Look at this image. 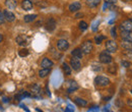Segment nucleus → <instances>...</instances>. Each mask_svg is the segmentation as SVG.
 Masks as SVG:
<instances>
[{
    "label": "nucleus",
    "instance_id": "40",
    "mask_svg": "<svg viewBox=\"0 0 132 112\" xmlns=\"http://www.w3.org/2000/svg\"><path fill=\"white\" fill-rule=\"evenodd\" d=\"M105 1L108 2V3H111V4L112 3H116V0H105Z\"/></svg>",
    "mask_w": 132,
    "mask_h": 112
},
{
    "label": "nucleus",
    "instance_id": "37",
    "mask_svg": "<svg viewBox=\"0 0 132 112\" xmlns=\"http://www.w3.org/2000/svg\"><path fill=\"white\" fill-rule=\"evenodd\" d=\"M2 101H3V102H5V103H8V102H9V98H7V97H4V98L2 99Z\"/></svg>",
    "mask_w": 132,
    "mask_h": 112
},
{
    "label": "nucleus",
    "instance_id": "34",
    "mask_svg": "<svg viewBox=\"0 0 132 112\" xmlns=\"http://www.w3.org/2000/svg\"><path fill=\"white\" fill-rule=\"evenodd\" d=\"M100 109L98 106H94V107H92L90 109H88V112H99Z\"/></svg>",
    "mask_w": 132,
    "mask_h": 112
},
{
    "label": "nucleus",
    "instance_id": "24",
    "mask_svg": "<svg viewBox=\"0 0 132 112\" xmlns=\"http://www.w3.org/2000/svg\"><path fill=\"white\" fill-rule=\"evenodd\" d=\"M121 47L124 49V50H130V49H132V43L131 42H128V41H124V40H122Z\"/></svg>",
    "mask_w": 132,
    "mask_h": 112
},
{
    "label": "nucleus",
    "instance_id": "45",
    "mask_svg": "<svg viewBox=\"0 0 132 112\" xmlns=\"http://www.w3.org/2000/svg\"><path fill=\"white\" fill-rule=\"evenodd\" d=\"M130 20H131V21H132V18H131V19H130Z\"/></svg>",
    "mask_w": 132,
    "mask_h": 112
},
{
    "label": "nucleus",
    "instance_id": "8",
    "mask_svg": "<svg viewBox=\"0 0 132 112\" xmlns=\"http://www.w3.org/2000/svg\"><path fill=\"white\" fill-rule=\"evenodd\" d=\"M3 16H4V17H5V20H7V21L12 23V21L15 20V14H14L11 10L4 9V10H3Z\"/></svg>",
    "mask_w": 132,
    "mask_h": 112
},
{
    "label": "nucleus",
    "instance_id": "3",
    "mask_svg": "<svg viewBox=\"0 0 132 112\" xmlns=\"http://www.w3.org/2000/svg\"><path fill=\"white\" fill-rule=\"evenodd\" d=\"M80 49L83 52V54H89L93 49H94V45H93V42L90 40H87V41H84L81 46H80Z\"/></svg>",
    "mask_w": 132,
    "mask_h": 112
},
{
    "label": "nucleus",
    "instance_id": "38",
    "mask_svg": "<svg viewBox=\"0 0 132 112\" xmlns=\"http://www.w3.org/2000/svg\"><path fill=\"white\" fill-rule=\"evenodd\" d=\"M46 93L48 94V96H51V94H50V92H49V88H48V85H46Z\"/></svg>",
    "mask_w": 132,
    "mask_h": 112
},
{
    "label": "nucleus",
    "instance_id": "27",
    "mask_svg": "<svg viewBox=\"0 0 132 112\" xmlns=\"http://www.w3.org/2000/svg\"><path fill=\"white\" fill-rule=\"evenodd\" d=\"M79 29L81 30V31H85L87 28H88V25H87V23H85L84 20H81L80 23H79Z\"/></svg>",
    "mask_w": 132,
    "mask_h": 112
},
{
    "label": "nucleus",
    "instance_id": "14",
    "mask_svg": "<svg viewBox=\"0 0 132 112\" xmlns=\"http://www.w3.org/2000/svg\"><path fill=\"white\" fill-rule=\"evenodd\" d=\"M121 38L124 41L132 43V31H121Z\"/></svg>",
    "mask_w": 132,
    "mask_h": 112
},
{
    "label": "nucleus",
    "instance_id": "29",
    "mask_svg": "<svg viewBox=\"0 0 132 112\" xmlns=\"http://www.w3.org/2000/svg\"><path fill=\"white\" fill-rule=\"evenodd\" d=\"M92 68H93V70L96 71V72H99V71H101V70L103 69V67H102L100 64H97V63L93 64V65H92Z\"/></svg>",
    "mask_w": 132,
    "mask_h": 112
},
{
    "label": "nucleus",
    "instance_id": "17",
    "mask_svg": "<svg viewBox=\"0 0 132 112\" xmlns=\"http://www.w3.org/2000/svg\"><path fill=\"white\" fill-rule=\"evenodd\" d=\"M71 55H72V57H75V58L81 59V58L83 57V52L81 51V49L80 48H75L74 50H72Z\"/></svg>",
    "mask_w": 132,
    "mask_h": 112
},
{
    "label": "nucleus",
    "instance_id": "33",
    "mask_svg": "<svg viewBox=\"0 0 132 112\" xmlns=\"http://www.w3.org/2000/svg\"><path fill=\"white\" fill-rule=\"evenodd\" d=\"M111 36H112L113 38H116V37H117V34H116V27H113V28L111 29Z\"/></svg>",
    "mask_w": 132,
    "mask_h": 112
},
{
    "label": "nucleus",
    "instance_id": "12",
    "mask_svg": "<svg viewBox=\"0 0 132 112\" xmlns=\"http://www.w3.org/2000/svg\"><path fill=\"white\" fill-rule=\"evenodd\" d=\"M80 8H81V4H80V2H78V1L72 2V3L69 5V7H68V9H69L70 12H76V11H78Z\"/></svg>",
    "mask_w": 132,
    "mask_h": 112
},
{
    "label": "nucleus",
    "instance_id": "5",
    "mask_svg": "<svg viewBox=\"0 0 132 112\" xmlns=\"http://www.w3.org/2000/svg\"><path fill=\"white\" fill-rule=\"evenodd\" d=\"M69 48V43L66 41L65 39H60L57 41V49L61 52H64Z\"/></svg>",
    "mask_w": 132,
    "mask_h": 112
},
{
    "label": "nucleus",
    "instance_id": "47",
    "mask_svg": "<svg viewBox=\"0 0 132 112\" xmlns=\"http://www.w3.org/2000/svg\"><path fill=\"white\" fill-rule=\"evenodd\" d=\"M0 94H1V93H0Z\"/></svg>",
    "mask_w": 132,
    "mask_h": 112
},
{
    "label": "nucleus",
    "instance_id": "9",
    "mask_svg": "<svg viewBox=\"0 0 132 112\" xmlns=\"http://www.w3.org/2000/svg\"><path fill=\"white\" fill-rule=\"evenodd\" d=\"M30 92H31V94L33 95V97L35 98H37V97L40 95V93H41V87L38 85V84H34L32 85L31 87H30Z\"/></svg>",
    "mask_w": 132,
    "mask_h": 112
},
{
    "label": "nucleus",
    "instance_id": "20",
    "mask_svg": "<svg viewBox=\"0 0 132 112\" xmlns=\"http://www.w3.org/2000/svg\"><path fill=\"white\" fill-rule=\"evenodd\" d=\"M74 103L79 107H85L87 105V102L84 99H81V98H75L74 99Z\"/></svg>",
    "mask_w": 132,
    "mask_h": 112
},
{
    "label": "nucleus",
    "instance_id": "46",
    "mask_svg": "<svg viewBox=\"0 0 132 112\" xmlns=\"http://www.w3.org/2000/svg\"><path fill=\"white\" fill-rule=\"evenodd\" d=\"M131 94H132V90H131Z\"/></svg>",
    "mask_w": 132,
    "mask_h": 112
},
{
    "label": "nucleus",
    "instance_id": "15",
    "mask_svg": "<svg viewBox=\"0 0 132 112\" xmlns=\"http://www.w3.org/2000/svg\"><path fill=\"white\" fill-rule=\"evenodd\" d=\"M53 65H54L53 61L50 60L49 58H47V57H44V58L42 59V61H41V66H42V68H52Z\"/></svg>",
    "mask_w": 132,
    "mask_h": 112
},
{
    "label": "nucleus",
    "instance_id": "35",
    "mask_svg": "<svg viewBox=\"0 0 132 112\" xmlns=\"http://www.w3.org/2000/svg\"><path fill=\"white\" fill-rule=\"evenodd\" d=\"M20 107H21V108H22V109H23V110H24L26 112H30V109H29V108H27V106H26V105H23V104H20Z\"/></svg>",
    "mask_w": 132,
    "mask_h": 112
},
{
    "label": "nucleus",
    "instance_id": "10",
    "mask_svg": "<svg viewBox=\"0 0 132 112\" xmlns=\"http://www.w3.org/2000/svg\"><path fill=\"white\" fill-rule=\"evenodd\" d=\"M45 27H46V29H47L48 31H50V32L54 31V30H55V28H56V21H55V19H54L53 17L48 18V19H47V21H46Z\"/></svg>",
    "mask_w": 132,
    "mask_h": 112
},
{
    "label": "nucleus",
    "instance_id": "36",
    "mask_svg": "<svg viewBox=\"0 0 132 112\" xmlns=\"http://www.w3.org/2000/svg\"><path fill=\"white\" fill-rule=\"evenodd\" d=\"M100 24V21H97L95 25H94V27H93V31L95 32V31H97V29H98V25Z\"/></svg>",
    "mask_w": 132,
    "mask_h": 112
},
{
    "label": "nucleus",
    "instance_id": "4",
    "mask_svg": "<svg viewBox=\"0 0 132 112\" xmlns=\"http://www.w3.org/2000/svg\"><path fill=\"white\" fill-rule=\"evenodd\" d=\"M117 50H118V44L114 40H108L106 42V51H108L109 53H115Z\"/></svg>",
    "mask_w": 132,
    "mask_h": 112
},
{
    "label": "nucleus",
    "instance_id": "32",
    "mask_svg": "<svg viewBox=\"0 0 132 112\" xmlns=\"http://www.w3.org/2000/svg\"><path fill=\"white\" fill-rule=\"evenodd\" d=\"M4 21H5V17H4V16H3V12L0 11V25H3Z\"/></svg>",
    "mask_w": 132,
    "mask_h": 112
},
{
    "label": "nucleus",
    "instance_id": "13",
    "mask_svg": "<svg viewBox=\"0 0 132 112\" xmlns=\"http://www.w3.org/2000/svg\"><path fill=\"white\" fill-rule=\"evenodd\" d=\"M79 88V86L77 85V83L75 80H70L68 81V88H67V92L68 93H73L74 91H76Z\"/></svg>",
    "mask_w": 132,
    "mask_h": 112
},
{
    "label": "nucleus",
    "instance_id": "26",
    "mask_svg": "<svg viewBox=\"0 0 132 112\" xmlns=\"http://www.w3.org/2000/svg\"><path fill=\"white\" fill-rule=\"evenodd\" d=\"M29 54H30V51L27 48H22V49H20V50H18V55H19L20 57H26V56H28Z\"/></svg>",
    "mask_w": 132,
    "mask_h": 112
},
{
    "label": "nucleus",
    "instance_id": "39",
    "mask_svg": "<svg viewBox=\"0 0 132 112\" xmlns=\"http://www.w3.org/2000/svg\"><path fill=\"white\" fill-rule=\"evenodd\" d=\"M64 112H74V111H73L72 109H70V106H69V107H67V108H66Z\"/></svg>",
    "mask_w": 132,
    "mask_h": 112
},
{
    "label": "nucleus",
    "instance_id": "7",
    "mask_svg": "<svg viewBox=\"0 0 132 112\" xmlns=\"http://www.w3.org/2000/svg\"><path fill=\"white\" fill-rule=\"evenodd\" d=\"M120 31H132V21L130 19H125L120 25Z\"/></svg>",
    "mask_w": 132,
    "mask_h": 112
},
{
    "label": "nucleus",
    "instance_id": "11",
    "mask_svg": "<svg viewBox=\"0 0 132 112\" xmlns=\"http://www.w3.org/2000/svg\"><path fill=\"white\" fill-rule=\"evenodd\" d=\"M16 43L19 46H26V45H28V43H29V39H28L27 36L20 35V36L16 37Z\"/></svg>",
    "mask_w": 132,
    "mask_h": 112
},
{
    "label": "nucleus",
    "instance_id": "6",
    "mask_svg": "<svg viewBox=\"0 0 132 112\" xmlns=\"http://www.w3.org/2000/svg\"><path fill=\"white\" fill-rule=\"evenodd\" d=\"M70 66L72 69H74L75 71H78L80 70L81 68V62H80V59L78 58H75V57H72L70 59Z\"/></svg>",
    "mask_w": 132,
    "mask_h": 112
},
{
    "label": "nucleus",
    "instance_id": "16",
    "mask_svg": "<svg viewBox=\"0 0 132 112\" xmlns=\"http://www.w3.org/2000/svg\"><path fill=\"white\" fill-rule=\"evenodd\" d=\"M21 7L23 10L26 11H29V10H32L33 9V2L31 0H22L21 2Z\"/></svg>",
    "mask_w": 132,
    "mask_h": 112
},
{
    "label": "nucleus",
    "instance_id": "21",
    "mask_svg": "<svg viewBox=\"0 0 132 112\" xmlns=\"http://www.w3.org/2000/svg\"><path fill=\"white\" fill-rule=\"evenodd\" d=\"M50 72H51V68H42V69L39 71V77H40L41 79H44V78H46V77L49 74Z\"/></svg>",
    "mask_w": 132,
    "mask_h": 112
},
{
    "label": "nucleus",
    "instance_id": "1",
    "mask_svg": "<svg viewBox=\"0 0 132 112\" xmlns=\"http://www.w3.org/2000/svg\"><path fill=\"white\" fill-rule=\"evenodd\" d=\"M110 79L107 78V77H104V76H98L96 79H95V85L101 87V88H104V87H107L110 85Z\"/></svg>",
    "mask_w": 132,
    "mask_h": 112
},
{
    "label": "nucleus",
    "instance_id": "22",
    "mask_svg": "<svg viewBox=\"0 0 132 112\" xmlns=\"http://www.w3.org/2000/svg\"><path fill=\"white\" fill-rule=\"evenodd\" d=\"M62 69H63V71H64L66 76L71 74V66H69L66 62H63V64H62Z\"/></svg>",
    "mask_w": 132,
    "mask_h": 112
},
{
    "label": "nucleus",
    "instance_id": "28",
    "mask_svg": "<svg viewBox=\"0 0 132 112\" xmlns=\"http://www.w3.org/2000/svg\"><path fill=\"white\" fill-rule=\"evenodd\" d=\"M108 71H109L110 73H112V74H115L116 72H117V66H116L115 64L110 65V66L108 67Z\"/></svg>",
    "mask_w": 132,
    "mask_h": 112
},
{
    "label": "nucleus",
    "instance_id": "41",
    "mask_svg": "<svg viewBox=\"0 0 132 112\" xmlns=\"http://www.w3.org/2000/svg\"><path fill=\"white\" fill-rule=\"evenodd\" d=\"M83 14L82 13H77V14H76V16H75V17H76V18H79V17H80V16H82Z\"/></svg>",
    "mask_w": 132,
    "mask_h": 112
},
{
    "label": "nucleus",
    "instance_id": "31",
    "mask_svg": "<svg viewBox=\"0 0 132 112\" xmlns=\"http://www.w3.org/2000/svg\"><path fill=\"white\" fill-rule=\"evenodd\" d=\"M121 65H122L123 67H126V68H127V67L130 66V62H129L128 60H122V61H121Z\"/></svg>",
    "mask_w": 132,
    "mask_h": 112
},
{
    "label": "nucleus",
    "instance_id": "23",
    "mask_svg": "<svg viewBox=\"0 0 132 112\" xmlns=\"http://www.w3.org/2000/svg\"><path fill=\"white\" fill-rule=\"evenodd\" d=\"M38 17V16L37 14H27V16H24V17H23V20L26 21V23H32V21H34L36 18Z\"/></svg>",
    "mask_w": 132,
    "mask_h": 112
},
{
    "label": "nucleus",
    "instance_id": "18",
    "mask_svg": "<svg viewBox=\"0 0 132 112\" xmlns=\"http://www.w3.org/2000/svg\"><path fill=\"white\" fill-rule=\"evenodd\" d=\"M101 1H102V0H86L85 3H86V5H87L89 8H95V7L99 6Z\"/></svg>",
    "mask_w": 132,
    "mask_h": 112
},
{
    "label": "nucleus",
    "instance_id": "42",
    "mask_svg": "<svg viewBox=\"0 0 132 112\" xmlns=\"http://www.w3.org/2000/svg\"><path fill=\"white\" fill-rule=\"evenodd\" d=\"M2 40H3V36H2L1 34H0V43L2 42Z\"/></svg>",
    "mask_w": 132,
    "mask_h": 112
},
{
    "label": "nucleus",
    "instance_id": "44",
    "mask_svg": "<svg viewBox=\"0 0 132 112\" xmlns=\"http://www.w3.org/2000/svg\"><path fill=\"white\" fill-rule=\"evenodd\" d=\"M0 109H2V106H1V104H0Z\"/></svg>",
    "mask_w": 132,
    "mask_h": 112
},
{
    "label": "nucleus",
    "instance_id": "25",
    "mask_svg": "<svg viewBox=\"0 0 132 112\" xmlns=\"http://www.w3.org/2000/svg\"><path fill=\"white\" fill-rule=\"evenodd\" d=\"M105 39H106L105 36H103V35H97V36L95 37V42H96L97 45H100V44H102V42H103Z\"/></svg>",
    "mask_w": 132,
    "mask_h": 112
},
{
    "label": "nucleus",
    "instance_id": "43",
    "mask_svg": "<svg viewBox=\"0 0 132 112\" xmlns=\"http://www.w3.org/2000/svg\"><path fill=\"white\" fill-rule=\"evenodd\" d=\"M128 104H129V105L132 107V101H128Z\"/></svg>",
    "mask_w": 132,
    "mask_h": 112
},
{
    "label": "nucleus",
    "instance_id": "19",
    "mask_svg": "<svg viewBox=\"0 0 132 112\" xmlns=\"http://www.w3.org/2000/svg\"><path fill=\"white\" fill-rule=\"evenodd\" d=\"M5 6L7 7V9L12 10L16 7V1L15 0H5Z\"/></svg>",
    "mask_w": 132,
    "mask_h": 112
},
{
    "label": "nucleus",
    "instance_id": "30",
    "mask_svg": "<svg viewBox=\"0 0 132 112\" xmlns=\"http://www.w3.org/2000/svg\"><path fill=\"white\" fill-rule=\"evenodd\" d=\"M125 56L128 59L132 60V49H130V50H125Z\"/></svg>",
    "mask_w": 132,
    "mask_h": 112
},
{
    "label": "nucleus",
    "instance_id": "2",
    "mask_svg": "<svg viewBox=\"0 0 132 112\" xmlns=\"http://www.w3.org/2000/svg\"><path fill=\"white\" fill-rule=\"evenodd\" d=\"M99 59L102 63L104 64H110L112 62V56L110 55V53L108 51H103L101 52L99 55Z\"/></svg>",
    "mask_w": 132,
    "mask_h": 112
}]
</instances>
